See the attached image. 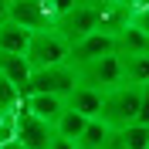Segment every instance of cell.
Here are the masks:
<instances>
[{
	"label": "cell",
	"instance_id": "obj_24",
	"mask_svg": "<svg viewBox=\"0 0 149 149\" xmlns=\"http://www.w3.org/2000/svg\"><path fill=\"white\" fill-rule=\"evenodd\" d=\"M0 149H24V146H20L17 139H10V142H3V146H0Z\"/></svg>",
	"mask_w": 149,
	"mask_h": 149
},
{
	"label": "cell",
	"instance_id": "obj_25",
	"mask_svg": "<svg viewBox=\"0 0 149 149\" xmlns=\"http://www.w3.org/2000/svg\"><path fill=\"white\" fill-rule=\"evenodd\" d=\"M109 149H125L122 142H115V136H112V142H109Z\"/></svg>",
	"mask_w": 149,
	"mask_h": 149
},
{
	"label": "cell",
	"instance_id": "obj_20",
	"mask_svg": "<svg viewBox=\"0 0 149 149\" xmlns=\"http://www.w3.org/2000/svg\"><path fill=\"white\" fill-rule=\"evenodd\" d=\"M139 125H149V85H142V102H139V115H136Z\"/></svg>",
	"mask_w": 149,
	"mask_h": 149
},
{
	"label": "cell",
	"instance_id": "obj_16",
	"mask_svg": "<svg viewBox=\"0 0 149 149\" xmlns=\"http://www.w3.org/2000/svg\"><path fill=\"white\" fill-rule=\"evenodd\" d=\"M115 142H122L125 149H146L149 146V125L132 122V125H125V129L115 132Z\"/></svg>",
	"mask_w": 149,
	"mask_h": 149
},
{
	"label": "cell",
	"instance_id": "obj_29",
	"mask_svg": "<svg viewBox=\"0 0 149 149\" xmlns=\"http://www.w3.org/2000/svg\"><path fill=\"white\" fill-rule=\"evenodd\" d=\"M146 149H149V146H146Z\"/></svg>",
	"mask_w": 149,
	"mask_h": 149
},
{
	"label": "cell",
	"instance_id": "obj_22",
	"mask_svg": "<svg viewBox=\"0 0 149 149\" xmlns=\"http://www.w3.org/2000/svg\"><path fill=\"white\" fill-rule=\"evenodd\" d=\"M47 149H74V142L61 139V136H51V142H47Z\"/></svg>",
	"mask_w": 149,
	"mask_h": 149
},
{
	"label": "cell",
	"instance_id": "obj_15",
	"mask_svg": "<svg viewBox=\"0 0 149 149\" xmlns=\"http://www.w3.org/2000/svg\"><path fill=\"white\" fill-rule=\"evenodd\" d=\"M122 71H125V85H149V54L122 58Z\"/></svg>",
	"mask_w": 149,
	"mask_h": 149
},
{
	"label": "cell",
	"instance_id": "obj_13",
	"mask_svg": "<svg viewBox=\"0 0 149 149\" xmlns=\"http://www.w3.org/2000/svg\"><path fill=\"white\" fill-rule=\"evenodd\" d=\"M27 41H31V31L17 27V24H10V20L0 24V51H7V54H24V51H27Z\"/></svg>",
	"mask_w": 149,
	"mask_h": 149
},
{
	"label": "cell",
	"instance_id": "obj_26",
	"mask_svg": "<svg viewBox=\"0 0 149 149\" xmlns=\"http://www.w3.org/2000/svg\"><path fill=\"white\" fill-rule=\"evenodd\" d=\"M7 3H17V0H7Z\"/></svg>",
	"mask_w": 149,
	"mask_h": 149
},
{
	"label": "cell",
	"instance_id": "obj_21",
	"mask_svg": "<svg viewBox=\"0 0 149 149\" xmlns=\"http://www.w3.org/2000/svg\"><path fill=\"white\" fill-rule=\"evenodd\" d=\"M74 3H78V0H51V17H61V14H68Z\"/></svg>",
	"mask_w": 149,
	"mask_h": 149
},
{
	"label": "cell",
	"instance_id": "obj_27",
	"mask_svg": "<svg viewBox=\"0 0 149 149\" xmlns=\"http://www.w3.org/2000/svg\"><path fill=\"white\" fill-rule=\"evenodd\" d=\"M142 3H149V0H142Z\"/></svg>",
	"mask_w": 149,
	"mask_h": 149
},
{
	"label": "cell",
	"instance_id": "obj_5",
	"mask_svg": "<svg viewBox=\"0 0 149 149\" xmlns=\"http://www.w3.org/2000/svg\"><path fill=\"white\" fill-rule=\"evenodd\" d=\"M51 27L65 37L68 47H71L74 41H81V37H88V34H95V31H98V7H95V3H88V0H78L68 14L54 17V24H51Z\"/></svg>",
	"mask_w": 149,
	"mask_h": 149
},
{
	"label": "cell",
	"instance_id": "obj_14",
	"mask_svg": "<svg viewBox=\"0 0 149 149\" xmlns=\"http://www.w3.org/2000/svg\"><path fill=\"white\" fill-rule=\"evenodd\" d=\"M85 122H88V119H85L81 112H74V109H68V105H65V112H61V115L54 119V125H51V129H54V136H61V139L74 142L78 136H81Z\"/></svg>",
	"mask_w": 149,
	"mask_h": 149
},
{
	"label": "cell",
	"instance_id": "obj_17",
	"mask_svg": "<svg viewBox=\"0 0 149 149\" xmlns=\"http://www.w3.org/2000/svg\"><path fill=\"white\" fill-rule=\"evenodd\" d=\"M17 105H20V92L0 74V112H17Z\"/></svg>",
	"mask_w": 149,
	"mask_h": 149
},
{
	"label": "cell",
	"instance_id": "obj_23",
	"mask_svg": "<svg viewBox=\"0 0 149 149\" xmlns=\"http://www.w3.org/2000/svg\"><path fill=\"white\" fill-rule=\"evenodd\" d=\"M7 10H10V3H7V0H0V24L7 20Z\"/></svg>",
	"mask_w": 149,
	"mask_h": 149
},
{
	"label": "cell",
	"instance_id": "obj_4",
	"mask_svg": "<svg viewBox=\"0 0 149 149\" xmlns=\"http://www.w3.org/2000/svg\"><path fill=\"white\" fill-rule=\"evenodd\" d=\"M78 74V85H88L95 92H112L125 85V71H122V54H105V58H95L88 65L74 68Z\"/></svg>",
	"mask_w": 149,
	"mask_h": 149
},
{
	"label": "cell",
	"instance_id": "obj_6",
	"mask_svg": "<svg viewBox=\"0 0 149 149\" xmlns=\"http://www.w3.org/2000/svg\"><path fill=\"white\" fill-rule=\"evenodd\" d=\"M7 20L17 24V27H24V31H44V27L54 24L51 0H17V3H10Z\"/></svg>",
	"mask_w": 149,
	"mask_h": 149
},
{
	"label": "cell",
	"instance_id": "obj_19",
	"mask_svg": "<svg viewBox=\"0 0 149 149\" xmlns=\"http://www.w3.org/2000/svg\"><path fill=\"white\" fill-rule=\"evenodd\" d=\"M14 139V112H3L0 115V146Z\"/></svg>",
	"mask_w": 149,
	"mask_h": 149
},
{
	"label": "cell",
	"instance_id": "obj_18",
	"mask_svg": "<svg viewBox=\"0 0 149 149\" xmlns=\"http://www.w3.org/2000/svg\"><path fill=\"white\" fill-rule=\"evenodd\" d=\"M129 27H136V31H142V34H149V3H142V7H132Z\"/></svg>",
	"mask_w": 149,
	"mask_h": 149
},
{
	"label": "cell",
	"instance_id": "obj_3",
	"mask_svg": "<svg viewBox=\"0 0 149 149\" xmlns=\"http://www.w3.org/2000/svg\"><path fill=\"white\" fill-rule=\"evenodd\" d=\"M74 85H78V74L68 61L51 65V68H37V71H31L27 88H24L20 98H27V95H61V98H68L74 92Z\"/></svg>",
	"mask_w": 149,
	"mask_h": 149
},
{
	"label": "cell",
	"instance_id": "obj_10",
	"mask_svg": "<svg viewBox=\"0 0 149 149\" xmlns=\"http://www.w3.org/2000/svg\"><path fill=\"white\" fill-rule=\"evenodd\" d=\"M68 109L81 112L85 119H98V112H102V92H95L88 85H74V92L65 98Z\"/></svg>",
	"mask_w": 149,
	"mask_h": 149
},
{
	"label": "cell",
	"instance_id": "obj_8",
	"mask_svg": "<svg viewBox=\"0 0 149 149\" xmlns=\"http://www.w3.org/2000/svg\"><path fill=\"white\" fill-rule=\"evenodd\" d=\"M105 54H115V37L95 31V34L81 37V41H74V44L68 47V65L81 68V65H88V61H95V58H105Z\"/></svg>",
	"mask_w": 149,
	"mask_h": 149
},
{
	"label": "cell",
	"instance_id": "obj_9",
	"mask_svg": "<svg viewBox=\"0 0 149 149\" xmlns=\"http://www.w3.org/2000/svg\"><path fill=\"white\" fill-rule=\"evenodd\" d=\"M20 109L47 125H54V119L65 112V98L61 95H27V98H20Z\"/></svg>",
	"mask_w": 149,
	"mask_h": 149
},
{
	"label": "cell",
	"instance_id": "obj_1",
	"mask_svg": "<svg viewBox=\"0 0 149 149\" xmlns=\"http://www.w3.org/2000/svg\"><path fill=\"white\" fill-rule=\"evenodd\" d=\"M139 102H142V88L139 85H119L112 92H102V112H98V119L112 132H119V129H125V125L136 122Z\"/></svg>",
	"mask_w": 149,
	"mask_h": 149
},
{
	"label": "cell",
	"instance_id": "obj_2",
	"mask_svg": "<svg viewBox=\"0 0 149 149\" xmlns=\"http://www.w3.org/2000/svg\"><path fill=\"white\" fill-rule=\"evenodd\" d=\"M24 58H27L31 71H37V68H51V65H65V61H68V41L58 34L54 27L31 31V41H27Z\"/></svg>",
	"mask_w": 149,
	"mask_h": 149
},
{
	"label": "cell",
	"instance_id": "obj_7",
	"mask_svg": "<svg viewBox=\"0 0 149 149\" xmlns=\"http://www.w3.org/2000/svg\"><path fill=\"white\" fill-rule=\"evenodd\" d=\"M51 136H54V129H51L47 122L34 119L31 112H24L17 105V112H14V139H17L24 149H47Z\"/></svg>",
	"mask_w": 149,
	"mask_h": 149
},
{
	"label": "cell",
	"instance_id": "obj_28",
	"mask_svg": "<svg viewBox=\"0 0 149 149\" xmlns=\"http://www.w3.org/2000/svg\"><path fill=\"white\" fill-rule=\"evenodd\" d=\"M0 115H3V112H0Z\"/></svg>",
	"mask_w": 149,
	"mask_h": 149
},
{
	"label": "cell",
	"instance_id": "obj_12",
	"mask_svg": "<svg viewBox=\"0 0 149 149\" xmlns=\"http://www.w3.org/2000/svg\"><path fill=\"white\" fill-rule=\"evenodd\" d=\"M112 136H115V132H112L102 119H88L85 129H81V136L74 139V149H109Z\"/></svg>",
	"mask_w": 149,
	"mask_h": 149
},
{
	"label": "cell",
	"instance_id": "obj_11",
	"mask_svg": "<svg viewBox=\"0 0 149 149\" xmlns=\"http://www.w3.org/2000/svg\"><path fill=\"white\" fill-rule=\"evenodd\" d=\"M0 74L7 78L14 88H17L20 95H24V88H27V78H31V65L24 54H7V51H0Z\"/></svg>",
	"mask_w": 149,
	"mask_h": 149
}]
</instances>
